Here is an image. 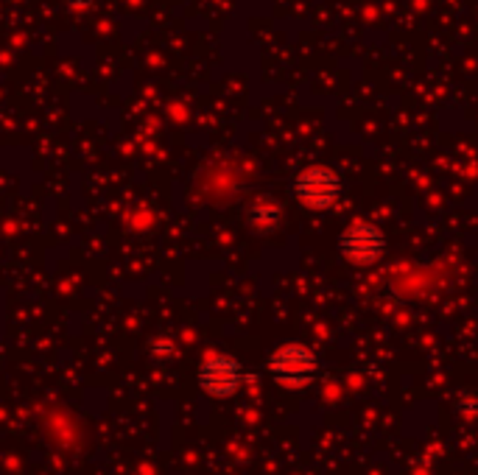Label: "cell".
<instances>
[{"instance_id": "277c9868", "label": "cell", "mask_w": 478, "mask_h": 475, "mask_svg": "<svg viewBox=\"0 0 478 475\" xmlns=\"http://www.w3.org/2000/svg\"><path fill=\"white\" fill-rule=\"evenodd\" d=\"M241 380H244V370L230 355H213L199 370V386L213 397H230L241 386Z\"/></svg>"}, {"instance_id": "5b68a950", "label": "cell", "mask_w": 478, "mask_h": 475, "mask_svg": "<svg viewBox=\"0 0 478 475\" xmlns=\"http://www.w3.org/2000/svg\"><path fill=\"white\" fill-rule=\"evenodd\" d=\"M249 221L255 224V230L269 233V230H274L277 224H280V207L274 202H258L255 207H252V213H249Z\"/></svg>"}, {"instance_id": "8992f818", "label": "cell", "mask_w": 478, "mask_h": 475, "mask_svg": "<svg viewBox=\"0 0 478 475\" xmlns=\"http://www.w3.org/2000/svg\"><path fill=\"white\" fill-rule=\"evenodd\" d=\"M459 411L464 416H478V397L475 395H462L459 397Z\"/></svg>"}, {"instance_id": "6da1fadb", "label": "cell", "mask_w": 478, "mask_h": 475, "mask_svg": "<svg viewBox=\"0 0 478 475\" xmlns=\"http://www.w3.org/2000/svg\"><path fill=\"white\" fill-rule=\"evenodd\" d=\"M294 196L308 210H330L342 196V177L327 165H311L297 174Z\"/></svg>"}, {"instance_id": "3957f363", "label": "cell", "mask_w": 478, "mask_h": 475, "mask_svg": "<svg viewBox=\"0 0 478 475\" xmlns=\"http://www.w3.org/2000/svg\"><path fill=\"white\" fill-rule=\"evenodd\" d=\"M339 251L342 258L355 263V266H367L375 263L383 251H386V235L378 224L370 221H355L342 233L339 238Z\"/></svg>"}, {"instance_id": "7a4b0ae2", "label": "cell", "mask_w": 478, "mask_h": 475, "mask_svg": "<svg viewBox=\"0 0 478 475\" xmlns=\"http://www.w3.org/2000/svg\"><path fill=\"white\" fill-rule=\"evenodd\" d=\"M269 375L283 386H308L319 375V358L305 344H286L271 352Z\"/></svg>"}]
</instances>
